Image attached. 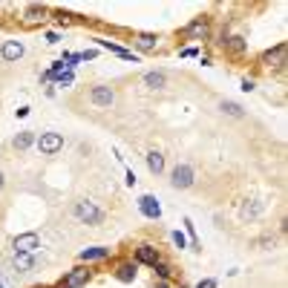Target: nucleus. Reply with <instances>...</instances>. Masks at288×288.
<instances>
[{
	"label": "nucleus",
	"mask_w": 288,
	"mask_h": 288,
	"mask_svg": "<svg viewBox=\"0 0 288 288\" xmlns=\"http://www.w3.org/2000/svg\"><path fill=\"white\" fill-rule=\"evenodd\" d=\"M72 216H75L78 222H84V225H101L104 222V211L98 208L93 199H81V202H75V205H72Z\"/></svg>",
	"instance_id": "nucleus-1"
},
{
	"label": "nucleus",
	"mask_w": 288,
	"mask_h": 288,
	"mask_svg": "<svg viewBox=\"0 0 288 288\" xmlns=\"http://www.w3.org/2000/svg\"><path fill=\"white\" fill-rule=\"evenodd\" d=\"M193 182H196V170H193L191 164H176V167H173L170 185H173L176 191H188V188H193Z\"/></svg>",
	"instance_id": "nucleus-2"
},
{
	"label": "nucleus",
	"mask_w": 288,
	"mask_h": 288,
	"mask_svg": "<svg viewBox=\"0 0 288 288\" xmlns=\"http://www.w3.org/2000/svg\"><path fill=\"white\" fill-rule=\"evenodd\" d=\"M61 147H64L61 133H40V138H38V150H40L43 156H55Z\"/></svg>",
	"instance_id": "nucleus-3"
},
{
	"label": "nucleus",
	"mask_w": 288,
	"mask_h": 288,
	"mask_svg": "<svg viewBox=\"0 0 288 288\" xmlns=\"http://www.w3.org/2000/svg\"><path fill=\"white\" fill-rule=\"evenodd\" d=\"M90 101L96 107H101V110H110L113 101H115V93H113V87H93L90 90Z\"/></svg>",
	"instance_id": "nucleus-4"
},
{
	"label": "nucleus",
	"mask_w": 288,
	"mask_h": 288,
	"mask_svg": "<svg viewBox=\"0 0 288 288\" xmlns=\"http://www.w3.org/2000/svg\"><path fill=\"white\" fill-rule=\"evenodd\" d=\"M12 248L18 254H32L35 248H38V233H20V236H15L12 239Z\"/></svg>",
	"instance_id": "nucleus-5"
},
{
	"label": "nucleus",
	"mask_w": 288,
	"mask_h": 288,
	"mask_svg": "<svg viewBox=\"0 0 288 288\" xmlns=\"http://www.w3.org/2000/svg\"><path fill=\"white\" fill-rule=\"evenodd\" d=\"M87 280H90V271H87L84 265H78V268H72V271L66 274V280L61 283V288H81Z\"/></svg>",
	"instance_id": "nucleus-6"
},
{
	"label": "nucleus",
	"mask_w": 288,
	"mask_h": 288,
	"mask_svg": "<svg viewBox=\"0 0 288 288\" xmlns=\"http://www.w3.org/2000/svg\"><path fill=\"white\" fill-rule=\"evenodd\" d=\"M262 211H265V202H259V199H251V202H245L242 208H239V216L245 219V222H254L262 216Z\"/></svg>",
	"instance_id": "nucleus-7"
},
{
	"label": "nucleus",
	"mask_w": 288,
	"mask_h": 288,
	"mask_svg": "<svg viewBox=\"0 0 288 288\" xmlns=\"http://www.w3.org/2000/svg\"><path fill=\"white\" fill-rule=\"evenodd\" d=\"M0 55H3V61H18L23 55V43L20 40H6L0 46Z\"/></svg>",
	"instance_id": "nucleus-8"
},
{
	"label": "nucleus",
	"mask_w": 288,
	"mask_h": 288,
	"mask_svg": "<svg viewBox=\"0 0 288 288\" xmlns=\"http://www.w3.org/2000/svg\"><path fill=\"white\" fill-rule=\"evenodd\" d=\"M262 64H265V66H283V64H286V46L280 43V46L268 49V52L262 55Z\"/></svg>",
	"instance_id": "nucleus-9"
},
{
	"label": "nucleus",
	"mask_w": 288,
	"mask_h": 288,
	"mask_svg": "<svg viewBox=\"0 0 288 288\" xmlns=\"http://www.w3.org/2000/svg\"><path fill=\"white\" fill-rule=\"evenodd\" d=\"M141 84H144L147 90H164V84H167V75H164L161 69H156V72H144Z\"/></svg>",
	"instance_id": "nucleus-10"
},
{
	"label": "nucleus",
	"mask_w": 288,
	"mask_h": 288,
	"mask_svg": "<svg viewBox=\"0 0 288 288\" xmlns=\"http://www.w3.org/2000/svg\"><path fill=\"white\" fill-rule=\"evenodd\" d=\"M138 208H141V213H144L147 219H159V216H161V208H159V202H156L153 196H141Z\"/></svg>",
	"instance_id": "nucleus-11"
},
{
	"label": "nucleus",
	"mask_w": 288,
	"mask_h": 288,
	"mask_svg": "<svg viewBox=\"0 0 288 288\" xmlns=\"http://www.w3.org/2000/svg\"><path fill=\"white\" fill-rule=\"evenodd\" d=\"M185 38H208V20L205 18H196L193 23H188L185 26Z\"/></svg>",
	"instance_id": "nucleus-12"
},
{
	"label": "nucleus",
	"mask_w": 288,
	"mask_h": 288,
	"mask_svg": "<svg viewBox=\"0 0 288 288\" xmlns=\"http://www.w3.org/2000/svg\"><path fill=\"white\" fill-rule=\"evenodd\" d=\"M135 259H138V262H144V265H156V262H159V251H156L153 245H138Z\"/></svg>",
	"instance_id": "nucleus-13"
},
{
	"label": "nucleus",
	"mask_w": 288,
	"mask_h": 288,
	"mask_svg": "<svg viewBox=\"0 0 288 288\" xmlns=\"http://www.w3.org/2000/svg\"><path fill=\"white\" fill-rule=\"evenodd\" d=\"M133 43H135L141 52H153V49H156V43H159V38H156V35H135V38H133Z\"/></svg>",
	"instance_id": "nucleus-14"
},
{
	"label": "nucleus",
	"mask_w": 288,
	"mask_h": 288,
	"mask_svg": "<svg viewBox=\"0 0 288 288\" xmlns=\"http://www.w3.org/2000/svg\"><path fill=\"white\" fill-rule=\"evenodd\" d=\"M147 167H150V173H164V156H161L159 150H150L147 153Z\"/></svg>",
	"instance_id": "nucleus-15"
},
{
	"label": "nucleus",
	"mask_w": 288,
	"mask_h": 288,
	"mask_svg": "<svg viewBox=\"0 0 288 288\" xmlns=\"http://www.w3.org/2000/svg\"><path fill=\"white\" fill-rule=\"evenodd\" d=\"M219 110H222L225 115H230V118H245V110H242L236 101H222V104H219Z\"/></svg>",
	"instance_id": "nucleus-16"
},
{
	"label": "nucleus",
	"mask_w": 288,
	"mask_h": 288,
	"mask_svg": "<svg viewBox=\"0 0 288 288\" xmlns=\"http://www.w3.org/2000/svg\"><path fill=\"white\" fill-rule=\"evenodd\" d=\"M110 256V248H87V251H81V259L84 262H93V259H107Z\"/></svg>",
	"instance_id": "nucleus-17"
},
{
	"label": "nucleus",
	"mask_w": 288,
	"mask_h": 288,
	"mask_svg": "<svg viewBox=\"0 0 288 288\" xmlns=\"http://www.w3.org/2000/svg\"><path fill=\"white\" fill-rule=\"evenodd\" d=\"M12 262H15V268H20V271H32L35 268V259L29 254H18V251H15Z\"/></svg>",
	"instance_id": "nucleus-18"
},
{
	"label": "nucleus",
	"mask_w": 288,
	"mask_h": 288,
	"mask_svg": "<svg viewBox=\"0 0 288 288\" xmlns=\"http://www.w3.org/2000/svg\"><path fill=\"white\" fill-rule=\"evenodd\" d=\"M32 141H35V133H32V130H26V133L15 135V147H18V150H26V147H32Z\"/></svg>",
	"instance_id": "nucleus-19"
},
{
	"label": "nucleus",
	"mask_w": 288,
	"mask_h": 288,
	"mask_svg": "<svg viewBox=\"0 0 288 288\" xmlns=\"http://www.w3.org/2000/svg\"><path fill=\"white\" fill-rule=\"evenodd\" d=\"M115 277H118V280H121V283H130V280H133V277H135V265H118V274H115Z\"/></svg>",
	"instance_id": "nucleus-20"
},
{
	"label": "nucleus",
	"mask_w": 288,
	"mask_h": 288,
	"mask_svg": "<svg viewBox=\"0 0 288 288\" xmlns=\"http://www.w3.org/2000/svg\"><path fill=\"white\" fill-rule=\"evenodd\" d=\"M43 15H46L43 6H29V9H26V20H40Z\"/></svg>",
	"instance_id": "nucleus-21"
},
{
	"label": "nucleus",
	"mask_w": 288,
	"mask_h": 288,
	"mask_svg": "<svg viewBox=\"0 0 288 288\" xmlns=\"http://www.w3.org/2000/svg\"><path fill=\"white\" fill-rule=\"evenodd\" d=\"M225 46H230L233 52H245V40L242 38H230V40H225Z\"/></svg>",
	"instance_id": "nucleus-22"
},
{
	"label": "nucleus",
	"mask_w": 288,
	"mask_h": 288,
	"mask_svg": "<svg viewBox=\"0 0 288 288\" xmlns=\"http://www.w3.org/2000/svg\"><path fill=\"white\" fill-rule=\"evenodd\" d=\"M153 268H156V274H159L161 280H167V277H170V274H173V271H170V265H164V262H156V265H153Z\"/></svg>",
	"instance_id": "nucleus-23"
},
{
	"label": "nucleus",
	"mask_w": 288,
	"mask_h": 288,
	"mask_svg": "<svg viewBox=\"0 0 288 288\" xmlns=\"http://www.w3.org/2000/svg\"><path fill=\"white\" fill-rule=\"evenodd\" d=\"M173 242H176V245H179V248H185V236H182V233H179V230H173Z\"/></svg>",
	"instance_id": "nucleus-24"
},
{
	"label": "nucleus",
	"mask_w": 288,
	"mask_h": 288,
	"mask_svg": "<svg viewBox=\"0 0 288 288\" xmlns=\"http://www.w3.org/2000/svg\"><path fill=\"white\" fill-rule=\"evenodd\" d=\"M259 248H274V239H268V236H265V239H259Z\"/></svg>",
	"instance_id": "nucleus-25"
},
{
	"label": "nucleus",
	"mask_w": 288,
	"mask_h": 288,
	"mask_svg": "<svg viewBox=\"0 0 288 288\" xmlns=\"http://www.w3.org/2000/svg\"><path fill=\"white\" fill-rule=\"evenodd\" d=\"M199 288H216V280H202Z\"/></svg>",
	"instance_id": "nucleus-26"
},
{
	"label": "nucleus",
	"mask_w": 288,
	"mask_h": 288,
	"mask_svg": "<svg viewBox=\"0 0 288 288\" xmlns=\"http://www.w3.org/2000/svg\"><path fill=\"white\" fill-rule=\"evenodd\" d=\"M3 185H6V179H3V173H0V191H3Z\"/></svg>",
	"instance_id": "nucleus-27"
},
{
	"label": "nucleus",
	"mask_w": 288,
	"mask_h": 288,
	"mask_svg": "<svg viewBox=\"0 0 288 288\" xmlns=\"http://www.w3.org/2000/svg\"><path fill=\"white\" fill-rule=\"evenodd\" d=\"M156 288H167V286H164V283H161V286H156Z\"/></svg>",
	"instance_id": "nucleus-28"
}]
</instances>
